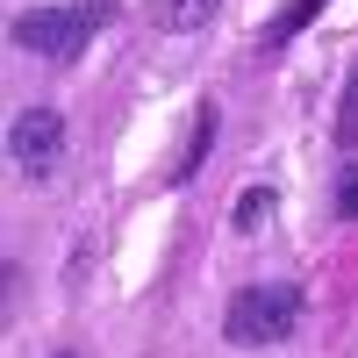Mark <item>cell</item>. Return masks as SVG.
Instances as JSON below:
<instances>
[{
    "mask_svg": "<svg viewBox=\"0 0 358 358\" xmlns=\"http://www.w3.org/2000/svg\"><path fill=\"white\" fill-rule=\"evenodd\" d=\"M308 315V294L294 280H258V287H236V301L222 315V337L236 351H258V344H287Z\"/></svg>",
    "mask_w": 358,
    "mask_h": 358,
    "instance_id": "6da1fadb",
    "label": "cell"
},
{
    "mask_svg": "<svg viewBox=\"0 0 358 358\" xmlns=\"http://www.w3.org/2000/svg\"><path fill=\"white\" fill-rule=\"evenodd\" d=\"M108 8H86V0H57V8H29L15 22V43L29 57H50V65H72V57L86 50V36L101 29Z\"/></svg>",
    "mask_w": 358,
    "mask_h": 358,
    "instance_id": "7a4b0ae2",
    "label": "cell"
},
{
    "mask_svg": "<svg viewBox=\"0 0 358 358\" xmlns=\"http://www.w3.org/2000/svg\"><path fill=\"white\" fill-rule=\"evenodd\" d=\"M8 151L29 179H50L57 158H65V115L57 108H22L15 115V129H8Z\"/></svg>",
    "mask_w": 358,
    "mask_h": 358,
    "instance_id": "3957f363",
    "label": "cell"
},
{
    "mask_svg": "<svg viewBox=\"0 0 358 358\" xmlns=\"http://www.w3.org/2000/svg\"><path fill=\"white\" fill-rule=\"evenodd\" d=\"M208 143H215V108H194V129H187V151H179V165H172V179H194L201 172V158H208Z\"/></svg>",
    "mask_w": 358,
    "mask_h": 358,
    "instance_id": "277c9868",
    "label": "cell"
},
{
    "mask_svg": "<svg viewBox=\"0 0 358 358\" xmlns=\"http://www.w3.org/2000/svg\"><path fill=\"white\" fill-rule=\"evenodd\" d=\"M215 8H222V0H158V22H165V29H179V36H187V29L215 22Z\"/></svg>",
    "mask_w": 358,
    "mask_h": 358,
    "instance_id": "5b68a950",
    "label": "cell"
},
{
    "mask_svg": "<svg viewBox=\"0 0 358 358\" xmlns=\"http://www.w3.org/2000/svg\"><path fill=\"white\" fill-rule=\"evenodd\" d=\"M258 222H273V194L244 187V194H236V229H258Z\"/></svg>",
    "mask_w": 358,
    "mask_h": 358,
    "instance_id": "8992f818",
    "label": "cell"
},
{
    "mask_svg": "<svg viewBox=\"0 0 358 358\" xmlns=\"http://www.w3.org/2000/svg\"><path fill=\"white\" fill-rule=\"evenodd\" d=\"M337 143H344V151L358 143V72H351V86H344V101H337Z\"/></svg>",
    "mask_w": 358,
    "mask_h": 358,
    "instance_id": "52a82bcc",
    "label": "cell"
},
{
    "mask_svg": "<svg viewBox=\"0 0 358 358\" xmlns=\"http://www.w3.org/2000/svg\"><path fill=\"white\" fill-rule=\"evenodd\" d=\"M322 8H330V0H294V8H287V15L273 22V29H265V36H273V43H287V36H294V29H301L308 15H322Z\"/></svg>",
    "mask_w": 358,
    "mask_h": 358,
    "instance_id": "ba28073f",
    "label": "cell"
},
{
    "mask_svg": "<svg viewBox=\"0 0 358 358\" xmlns=\"http://www.w3.org/2000/svg\"><path fill=\"white\" fill-rule=\"evenodd\" d=\"M337 215H344V222H358V165H344V172H337Z\"/></svg>",
    "mask_w": 358,
    "mask_h": 358,
    "instance_id": "9c48e42d",
    "label": "cell"
},
{
    "mask_svg": "<svg viewBox=\"0 0 358 358\" xmlns=\"http://www.w3.org/2000/svg\"><path fill=\"white\" fill-rule=\"evenodd\" d=\"M57 358H72V351H57Z\"/></svg>",
    "mask_w": 358,
    "mask_h": 358,
    "instance_id": "30bf717a",
    "label": "cell"
}]
</instances>
